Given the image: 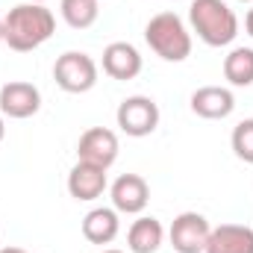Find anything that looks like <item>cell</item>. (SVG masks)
Returning <instances> with one entry per match:
<instances>
[{
  "mask_svg": "<svg viewBox=\"0 0 253 253\" xmlns=\"http://www.w3.org/2000/svg\"><path fill=\"white\" fill-rule=\"evenodd\" d=\"M53 30L56 18L44 3H18L3 18V42L18 53L42 47L53 36Z\"/></svg>",
  "mask_w": 253,
  "mask_h": 253,
  "instance_id": "1",
  "label": "cell"
},
{
  "mask_svg": "<svg viewBox=\"0 0 253 253\" xmlns=\"http://www.w3.org/2000/svg\"><path fill=\"white\" fill-rule=\"evenodd\" d=\"M189 21L197 39L209 47H227L239 36V18L224 0H194L189 6Z\"/></svg>",
  "mask_w": 253,
  "mask_h": 253,
  "instance_id": "2",
  "label": "cell"
},
{
  "mask_svg": "<svg viewBox=\"0 0 253 253\" xmlns=\"http://www.w3.org/2000/svg\"><path fill=\"white\" fill-rule=\"evenodd\" d=\"M144 42L165 62H183L191 56V33L186 30L183 18L174 12L153 15L144 27Z\"/></svg>",
  "mask_w": 253,
  "mask_h": 253,
  "instance_id": "3",
  "label": "cell"
},
{
  "mask_svg": "<svg viewBox=\"0 0 253 253\" xmlns=\"http://www.w3.org/2000/svg\"><path fill=\"white\" fill-rule=\"evenodd\" d=\"M53 80L68 94H85L97 85V62L88 53L68 50L53 65Z\"/></svg>",
  "mask_w": 253,
  "mask_h": 253,
  "instance_id": "4",
  "label": "cell"
},
{
  "mask_svg": "<svg viewBox=\"0 0 253 253\" xmlns=\"http://www.w3.org/2000/svg\"><path fill=\"white\" fill-rule=\"evenodd\" d=\"M115 121L124 129L126 135L132 138H144L150 135L156 126H159V106L153 97H144V94H132L121 100L118 112H115Z\"/></svg>",
  "mask_w": 253,
  "mask_h": 253,
  "instance_id": "5",
  "label": "cell"
},
{
  "mask_svg": "<svg viewBox=\"0 0 253 253\" xmlns=\"http://www.w3.org/2000/svg\"><path fill=\"white\" fill-rule=\"evenodd\" d=\"M209 233H212V227L200 212H183L174 218L168 239H171V248L177 253H203L206 242H209Z\"/></svg>",
  "mask_w": 253,
  "mask_h": 253,
  "instance_id": "6",
  "label": "cell"
},
{
  "mask_svg": "<svg viewBox=\"0 0 253 253\" xmlns=\"http://www.w3.org/2000/svg\"><path fill=\"white\" fill-rule=\"evenodd\" d=\"M77 159L80 162H91L109 171V165L118 159V135L106 126H91L80 135L77 141Z\"/></svg>",
  "mask_w": 253,
  "mask_h": 253,
  "instance_id": "7",
  "label": "cell"
},
{
  "mask_svg": "<svg viewBox=\"0 0 253 253\" xmlns=\"http://www.w3.org/2000/svg\"><path fill=\"white\" fill-rule=\"evenodd\" d=\"M39 109H42V91L33 83L12 80L0 88V115L24 121V118H33Z\"/></svg>",
  "mask_w": 253,
  "mask_h": 253,
  "instance_id": "8",
  "label": "cell"
},
{
  "mask_svg": "<svg viewBox=\"0 0 253 253\" xmlns=\"http://www.w3.org/2000/svg\"><path fill=\"white\" fill-rule=\"evenodd\" d=\"M109 194H112L115 212H124V215H138V212H144V206H147V200H150V189H147L144 177H138V174H121V177L112 183Z\"/></svg>",
  "mask_w": 253,
  "mask_h": 253,
  "instance_id": "9",
  "label": "cell"
},
{
  "mask_svg": "<svg viewBox=\"0 0 253 253\" xmlns=\"http://www.w3.org/2000/svg\"><path fill=\"white\" fill-rule=\"evenodd\" d=\"M106 168H100V165H91V162H80L77 159V165L71 168V174H68V194L74 197V200H97L103 191H106Z\"/></svg>",
  "mask_w": 253,
  "mask_h": 253,
  "instance_id": "10",
  "label": "cell"
},
{
  "mask_svg": "<svg viewBox=\"0 0 253 253\" xmlns=\"http://www.w3.org/2000/svg\"><path fill=\"white\" fill-rule=\"evenodd\" d=\"M236 109V97L224 85H203L191 94V112L206 121H221Z\"/></svg>",
  "mask_w": 253,
  "mask_h": 253,
  "instance_id": "11",
  "label": "cell"
},
{
  "mask_svg": "<svg viewBox=\"0 0 253 253\" xmlns=\"http://www.w3.org/2000/svg\"><path fill=\"white\" fill-rule=\"evenodd\" d=\"M103 74L112 80H135L141 74V53L129 42H112L103 50Z\"/></svg>",
  "mask_w": 253,
  "mask_h": 253,
  "instance_id": "12",
  "label": "cell"
},
{
  "mask_svg": "<svg viewBox=\"0 0 253 253\" xmlns=\"http://www.w3.org/2000/svg\"><path fill=\"white\" fill-rule=\"evenodd\" d=\"M203 253H253V230L245 224L212 227Z\"/></svg>",
  "mask_w": 253,
  "mask_h": 253,
  "instance_id": "13",
  "label": "cell"
},
{
  "mask_svg": "<svg viewBox=\"0 0 253 253\" xmlns=\"http://www.w3.org/2000/svg\"><path fill=\"white\" fill-rule=\"evenodd\" d=\"M118 230H121V221H118V212L115 209L100 206V209H91L83 218V236L91 245H109V242H115Z\"/></svg>",
  "mask_w": 253,
  "mask_h": 253,
  "instance_id": "14",
  "label": "cell"
},
{
  "mask_svg": "<svg viewBox=\"0 0 253 253\" xmlns=\"http://www.w3.org/2000/svg\"><path fill=\"white\" fill-rule=\"evenodd\" d=\"M165 230L153 215H141L138 221H132L129 233H126V248L132 253H156L162 248Z\"/></svg>",
  "mask_w": 253,
  "mask_h": 253,
  "instance_id": "15",
  "label": "cell"
},
{
  "mask_svg": "<svg viewBox=\"0 0 253 253\" xmlns=\"http://www.w3.org/2000/svg\"><path fill=\"white\" fill-rule=\"evenodd\" d=\"M224 77H227L230 85H239V88L253 85V50L251 47L230 50V56L224 59Z\"/></svg>",
  "mask_w": 253,
  "mask_h": 253,
  "instance_id": "16",
  "label": "cell"
},
{
  "mask_svg": "<svg viewBox=\"0 0 253 253\" xmlns=\"http://www.w3.org/2000/svg\"><path fill=\"white\" fill-rule=\"evenodd\" d=\"M97 3L100 0H62L59 3V12H62L65 24L74 27V30H88L94 21H97Z\"/></svg>",
  "mask_w": 253,
  "mask_h": 253,
  "instance_id": "17",
  "label": "cell"
},
{
  "mask_svg": "<svg viewBox=\"0 0 253 253\" xmlns=\"http://www.w3.org/2000/svg\"><path fill=\"white\" fill-rule=\"evenodd\" d=\"M230 144H233V153L242 162H251L253 165V118H245V121L236 124Z\"/></svg>",
  "mask_w": 253,
  "mask_h": 253,
  "instance_id": "18",
  "label": "cell"
},
{
  "mask_svg": "<svg viewBox=\"0 0 253 253\" xmlns=\"http://www.w3.org/2000/svg\"><path fill=\"white\" fill-rule=\"evenodd\" d=\"M245 30H248V36L253 39V9L248 12V18H245Z\"/></svg>",
  "mask_w": 253,
  "mask_h": 253,
  "instance_id": "19",
  "label": "cell"
},
{
  "mask_svg": "<svg viewBox=\"0 0 253 253\" xmlns=\"http://www.w3.org/2000/svg\"><path fill=\"white\" fill-rule=\"evenodd\" d=\"M0 253H27V251H21V248H3Z\"/></svg>",
  "mask_w": 253,
  "mask_h": 253,
  "instance_id": "20",
  "label": "cell"
},
{
  "mask_svg": "<svg viewBox=\"0 0 253 253\" xmlns=\"http://www.w3.org/2000/svg\"><path fill=\"white\" fill-rule=\"evenodd\" d=\"M3 135H6V124H3V115H0V141H3Z\"/></svg>",
  "mask_w": 253,
  "mask_h": 253,
  "instance_id": "21",
  "label": "cell"
},
{
  "mask_svg": "<svg viewBox=\"0 0 253 253\" xmlns=\"http://www.w3.org/2000/svg\"><path fill=\"white\" fill-rule=\"evenodd\" d=\"M0 44H3V18H0Z\"/></svg>",
  "mask_w": 253,
  "mask_h": 253,
  "instance_id": "22",
  "label": "cell"
},
{
  "mask_svg": "<svg viewBox=\"0 0 253 253\" xmlns=\"http://www.w3.org/2000/svg\"><path fill=\"white\" fill-rule=\"evenodd\" d=\"M27 3H44V0H27Z\"/></svg>",
  "mask_w": 253,
  "mask_h": 253,
  "instance_id": "23",
  "label": "cell"
},
{
  "mask_svg": "<svg viewBox=\"0 0 253 253\" xmlns=\"http://www.w3.org/2000/svg\"><path fill=\"white\" fill-rule=\"evenodd\" d=\"M103 253H124V251H103Z\"/></svg>",
  "mask_w": 253,
  "mask_h": 253,
  "instance_id": "24",
  "label": "cell"
},
{
  "mask_svg": "<svg viewBox=\"0 0 253 253\" xmlns=\"http://www.w3.org/2000/svg\"><path fill=\"white\" fill-rule=\"evenodd\" d=\"M242 3H253V0H242Z\"/></svg>",
  "mask_w": 253,
  "mask_h": 253,
  "instance_id": "25",
  "label": "cell"
}]
</instances>
